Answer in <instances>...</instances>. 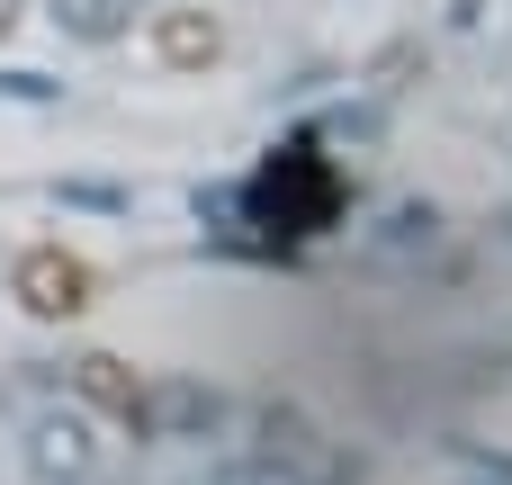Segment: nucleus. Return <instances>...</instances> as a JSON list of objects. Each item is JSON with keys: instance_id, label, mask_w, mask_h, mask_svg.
Instances as JSON below:
<instances>
[{"instance_id": "nucleus-1", "label": "nucleus", "mask_w": 512, "mask_h": 485, "mask_svg": "<svg viewBox=\"0 0 512 485\" xmlns=\"http://www.w3.org/2000/svg\"><path fill=\"white\" fill-rule=\"evenodd\" d=\"M252 216L270 234H324L342 216V171L315 153V144H288L261 180H252Z\"/></svg>"}, {"instance_id": "nucleus-2", "label": "nucleus", "mask_w": 512, "mask_h": 485, "mask_svg": "<svg viewBox=\"0 0 512 485\" xmlns=\"http://www.w3.org/2000/svg\"><path fill=\"white\" fill-rule=\"evenodd\" d=\"M9 297H18L36 324H72V315L90 306V261H72L63 243H36V252H18Z\"/></svg>"}, {"instance_id": "nucleus-3", "label": "nucleus", "mask_w": 512, "mask_h": 485, "mask_svg": "<svg viewBox=\"0 0 512 485\" xmlns=\"http://www.w3.org/2000/svg\"><path fill=\"white\" fill-rule=\"evenodd\" d=\"M27 477H45V485H90L99 477V432H90V414H36V423H27Z\"/></svg>"}, {"instance_id": "nucleus-4", "label": "nucleus", "mask_w": 512, "mask_h": 485, "mask_svg": "<svg viewBox=\"0 0 512 485\" xmlns=\"http://www.w3.org/2000/svg\"><path fill=\"white\" fill-rule=\"evenodd\" d=\"M72 396H81V405H99L108 423L144 432V378H135L117 351H81V360H72Z\"/></svg>"}, {"instance_id": "nucleus-5", "label": "nucleus", "mask_w": 512, "mask_h": 485, "mask_svg": "<svg viewBox=\"0 0 512 485\" xmlns=\"http://www.w3.org/2000/svg\"><path fill=\"white\" fill-rule=\"evenodd\" d=\"M225 54V27L207 9H153V63L162 72H207Z\"/></svg>"}, {"instance_id": "nucleus-6", "label": "nucleus", "mask_w": 512, "mask_h": 485, "mask_svg": "<svg viewBox=\"0 0 512 485\" xmlns=\"http://www.w3.org/2000/svg\"><path fill=\"white\" fill-rule=\"evenodd\" d=\"M54 18H63V36H81V45H117L126 36V0H45Z\"/></svg>"}, {"instance_id": "nucleus-7", "label": "nucleus", "mask_w": 512, "mask_h": 485, "mask_svg": "<svg viewBox=\"0 0 512 485\" xmlns=\"http://www.w3.org/2000/svg\"><path fill=\"white\" fill-rule=\"evenodd\" d=\"M9 36H18V0H0V45H9Z\"/></svg>"}, {"instance_id": "nucleus-8", "label": "nucleus", "mask_w": 512, "mask_h": 485, "mask_svg": "<svg viewBox=\"0 0 512 485\" xmlns=\"http://www.w3.org/2000/svg\"><path fill=\"white\" fill-rule=\"evenodd\" d=\"M126 9H135V0H126Z\"/></svg>"}]
</instances>
